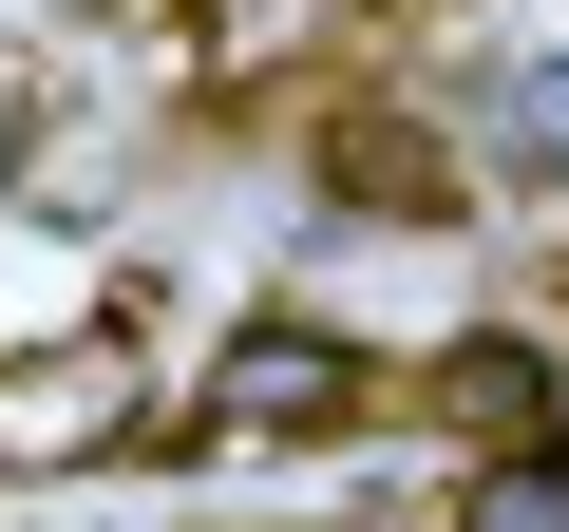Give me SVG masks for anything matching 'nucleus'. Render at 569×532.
I'll return each mask as SVG.
<instances>
[{
  "label": "nucleus",
  "instance_id": "nucleus-1",
  "mask_svg": "<svg viewBox=\"0 0 569 532\" xmlns=\"http://www.w3.org/2000/svg\"><path fill=\"white\" fill-rule=\"evenodd\" d=\"M133 437H152V362H133L114 324L0 343V475H96V456H133Z\"/></svg>",
  "mask_w": 569,
  "mask_h": 532
},
{
  "label": "nucleus",
  "instance_id": "nucleus-2",
  "mask_svg": "<svg viewBox=\"0 0 569 532\" xmlns=\"http://www.w3.org/2000/svg\"><path fill=\"white\" fill-rule=\"evenodd\" d=\"M361 400H380V362L342 324H228V362H209V437H342Z\"/></svg>",
  "mask_w": 569,
  "mask_h": 532
},
{
  "label": "nucleus",
  "instance_id": "nucleus-3",
  "mask_svg": "<svg viewBox=\"0 0 569 532\" xmlns=\"http://www.w3.org/2000/svg\"><path fill=\"white\" fill-rule=\"evenodd\" d=\"M418 400H437V418H456L475 456H550V362H531V343H456V362H437Z\"/></svg>",
  "mask_w": 569,
  "mask_h": 532
},
{
  "label": "nucleus",
  "instance_id": "nucleus-4",
  "mask_svg": "<svg viewBox=\"0 0 569 532\" xmlns=\"http://www.w3.org/2000/svg\"><path fill=\"white\" fill-rule=\"evenodd\" d=\"M323 171H342V190H380V209H456V152H437L418 115H342V134H323Z\"/></svg>",
  "mask_w": 569,
  "mask_h": 532
},
{
  "label": "nucleus",
  "instance_id": "nucleus-5",
  "mask_svg": "<svg viewBox=\"0 0 569 532\" xmlns=\"http://www.w3.org/2000/svg\"><path fill=\"white\" fill-rule=\"evenodd\" d=\"M475 152H493V171H531V190H569V58H512V77H493V115H475Z\"/></svg>",
  "mask_w": 569,
  "mask_h": 532
},
{
  "label": "nucleus",
  "instance_id": "nucleus-6",
  "mask_svg": "<svg viewBox=\"0 0 569 532\" xmlns=\"http://www.w3.org/2000/svg\"><path fill=\"white\" fill-rule=\"evenodd\" d=\"M456 532H569V456H493L456 494Z\"/></svg>",
  "mask_w": 569,
  "mask_h": 532
},
{
  "label": "nucleus",
  "instance_id": "nucleus-7",
  "mask_svg": "<svg viewBox=\"0 0 569 532\" xmlns=\"http://www.w3.org/2000/svg\"><path fill=\"white\" fill-rule=\"evenodd\" d=\"M0 171H20V96H0Z\"/></svg>",
  "mask_w": 569,
  "mask_h": 532
}]
</instances>
